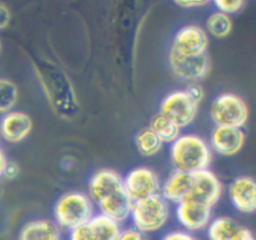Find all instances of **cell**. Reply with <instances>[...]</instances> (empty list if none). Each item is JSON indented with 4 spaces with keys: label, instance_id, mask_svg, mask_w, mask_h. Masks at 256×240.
<instances>
[{
    "label": "cell",
    "instance_id": "cell-22",
    "mask_svg": "<svg viewBox=\"0 0 256 240\" xmlns=\"http://www.w3.org/2000/svg\"><path fill=\"white\" fill-rule=\"evenodd\" d=\"M234 29V22L230 15L222 12H215L208 18L206 32L216 39H225L229 36Z\"/></svg>",
    "mask_w": 256,
    "mask_h": 240
},
{
    "label": "cell",
    "instance_id": "cell-29",
    "mask_svg": "<svg viewBox=\"0 0 256 240\" xmlns=\"http://www.w3.org/2000/svg\"><path fill=\"white\" fill-rule=\"evenodd\" d=\"M20 174V168L16 162H8L6 166H5L4 174H2V178L6 180H15Z\"/></svg>",
    "mask_w": 256,
    "mask_h": 240
},
{
    "label": "cell",
    "instance_id": "cell-13",
    "mask_svg": "<svg viewBox=\"0 0 256 240\" xmlns=\"http://www.w3.org/2000/svg\"><path fill=\"white\" fill-rule=\"evenodd\" d=\"M224 185L215 172L210 169L192 174V186L188 196L214 208L220 202Z\"/></svg>",
    "mask_w": 256,
    "mask_h": 240
},
{
    "label": "cell",
    "instance_id": "cell-2",
    "mask_svg": "<svg viewBox=\"0 0 256 240\" xmlns=\"http://www.w3.org/2000/svg\"><path fill=\"white\" fill-rule=\"evenodd\" d=\"M35 72L55 112L62 118L75 114L78 112V102L66 75L54 65L35 66Z\"/></svg>",
    "mask_w": 256,
    "mask_h": 240
},
{
    "label": "cell",
    "instance_id": "cell-14",
    "mask_svg": "<svg viewBox=\"0 0 256 240\" xmlns=\"http://www.w3.org/2000/svg\"><path fill=\"white\" fill-rule=\"evenodd\" d=\"M246 142V132L242 128L215 126L210 136L212 152L222 156H234L239 154Z\"/></svg>",
    "mask_w": 256,
    "mask_h": 240
},
{
    "label": "cell",
    "instance_id": "cell-15",
    "mask_svg": "<svg viewBox=\"0 0 256 240\" xmlns=\"http://www.w3.org/2000/svg\"><path fill=\"white\" fill-rule=\"evenodd\" d=\"M229 198L232 206L242 214H254L256 210V184L254 178L242 175L229 185Z\"/></svg>",
    "mask_w": 256,
    "mask_h": 240
},
{
    "label": "cell",
    "instance_id": "cell-11",
    "mask_svg": "<svg viewBox=\"0 0 256 240\" xmlns=\"http://www.w3.org/2000/svg\"><path fill=\"white\" fill-rule=\"evenodd\" d=\"M120 230V222L99 212L85 224L70 230L69 240H116Z\"/></svg>",
    "mask_w": 256,
    "mask_h": 240
},
{
    "label": "cell",
    "instance_id": "cell-3",
    "mask_svg": "<svg viewBox=\"0 0 256 240\" xmlns=\"http://www.w3.org/2000/svg\"><path fill=\"white\" fill-rule=\"evenodd\" d=\"M95 215V205L89 195L69 192L58 199L54 206V222L60 229L72 230L89 222Z\"/></svg>",
    "mask_w": 256,
    "mask_h": 240
},
{
    "label": "cell",
    "instance_id": "cell-9",
    "mask_svg": "<svg viewBox=\"0 0 256 240\" xmlns=\"http://www.w3.org/2000/svg\"><path fill=\"white\" fill-rule=\"evenodd\" d=\"M125 190L132 202L160 194L162 182L159 175L148 166H138L130 170L124 178Z\"/></svg>",
    "mask_w": 256,
    "mask_h": 240
},
{
    "label": "cell",
    "instance_id": "cell-17",
    "mask_svg": "<svg viewBox=\"0 0 256 240\" xmlns=\"http://www.w3.org/2000/svg\"><path fill=\"white\" fill-rule=\"evenodd\" d=\"M206 229L209 240H255L252 230L229 216L212 219Z\"/></svg>",
    "mask_w": 256,
    "mask_h": 240
},
{
    "label": "cell",
    "instance_id": "cell-5",
    "mask_svg": "<svg viewBox=\"0 0 256 240\" xmlns=\"http://www.w3.org/2000/svg\"><path fill=\"white\" fill-rule=\"evenodd\" d=\"M210 116L215 126L244 128L249 122L246 102L234 92L220 94L210 106Z\"/></svg>",
    "mask_w": 256,
    "mask_h": 240
},
{
    "label": "cell",
    "instance_id": "cell-1",
    "mask_svg": "<svg viewBox=\"0 0 256 240\" xmlns=\"http://www.w3.org/2000/svg\"><path fill=\"white\" fill-rule=\"evenodd\" d=\"M214 152L209 142L196 134L180 135L170 146V160L175 170L194 172L210 169Z\"/></svg>",
    "mask_w": 256,
    "mask_h": 240
},
{
    "label": "cell",
    "instance_id": "cell-25",
    "mask_svg": "<svg viewBox=\"0 0 256 240\" xmlns=\"http://www.w3.org/2000/svg\"><path fill=\"white\" fill-rule=\"evenodd\" d=\"M186 94L189 95L190 99L192 100L194 102H196L198 105L202 104L205 99V89L202 88V84H199V82H189L185 89Z\"/></svg>",
    "mask_w": 256,
    "mask_h": 240
},
{
    "label": "cell",
    "instance_id": "cell-21",
    "mask_svg": "<svg viewBox=\"0 0 256 240\" xmlns=\"http://www.w3.org/2000/svg\"><path fill=\"white\" fill-rule=\"evenodd\" d=\"M149 128L162 139L164 144H172L182 135V129L160 112L152 118Z\"/></svg>",
    "mask_w": 256,
    "mask_h": 240
},
{
    "label": "cell",
    "instance_id": "cell-20",
    "mask_svg": "<svg viewBox=\"0 0 256 240\" xmlns=\"http://www.w3.org/2000/svg\"><path fill=\"white\" fill-rule=\"evenodd\" d=\"M135 145L136 149L142 156L152 158L162 152L164 142L159 136L150 129L149 126L142 128L135 136Z\"/></svg>",
    "mask_w": 256,
    "mask_h": 240
},
{
    "label": "cell",
    "instance_id": "cell-6",
    "mask_svg": "<svg viewBox=\"0 0 256 240\" xmlns=\"http://www.w3.org/2000/svg\"><path fill=\"white\" fill-rule=\"evenodd\" d=\"M199 105L190 99L185 90L169 92L160 102V114L176 124L180 129L190 126L196 120Z\"/></svg>",
    "mask_w": 256,
    "mask_h": 240
},
{
    "label": "cell",
    "instance_id": "cell-7",
    "mask_svg": "<svg viewBox=\"0 0 256 240\" xmlns=\"http://www.w3.org/2000/svg\"><path fill=\"white\" fill-rule=\"evenodd\" d=\"M124 192V178L112 169L98 170L88 184V195L96 206Z\"/></svg>",
    "mask_w": 256,
    "mask_h": 240
},
{
    "label": "cell",
    "instance_id": "cell-4",
    "mask_svg": "<svg viewBox=\"0 0 256 240\" xmlns=\"http://www.w3.org/2000/svg\"><path fill=\"white\" fill-rule=\"evenodd\" d=\"M130 218L132 226L145 235L159 232L169 222V202L160 194L135 202L130 212Z\"/></svg>",
    "mask_w": 256,
    "mask_h": 240
},
{
    "label": "cell",
    "instance_id": "cell-28",
    "mask_svg": "<svg viewBox=\"0 0 256 240\" xmlns=\"http://www.w3.org/2000/svg\"><path fill=\"white\" fill-rule=\"evenodd\" d=\"M162 240H198L194 235L190 234L186 230H175L170 232L162 238Z\"/></svg>",
    "mask_w": 256,
    "mask_h": 240
},
{
    "label": "cell",
    "instance_id": "cell-12",
    "mask_svg": "<svg viewBox=\"0 0 256 240\" xmlns=\"http://www.w3.org/2000/svg\"><path fill=\"white\" fill-rule=\"evenodd\" d=\"M169 65L174 76L188 82L205 79L212 69V62L208 52L198 56H180L170 52Z\"/></svg>",
    "mask_w": 256,
    "mask_h": 240
},
{
    "label": "cell",
    "instance_id": "cell-33",
    "mask_svg": "<svg viewBox=\"0 0 256 240\" xmlns=\"http://www.w3.org/2000/svg\"><path fill=\"white\" fill-rule=\"evenodd\" d=\"M0 52H2V42H0Z\"/></svg>",
    "mask_w": 256,
    "mask_h": 240
},
{
    "label": "cell",
    "instance_id": "cell-16",
    "mask_svg": "<svg viewBox=\"0 0 256 240\" xmlns=\"http://www.w3.org/2000/svg\"><path fill=\"white\" fill-rule=\"evenodd\" d=\"M32 132V119L22 112H12L0 120V136L10 144L22 142Z\"/></svg>",
    "mask_w": 256,
    "mask_h": 240
},
{
    "label": "cell",
    "instance_id": "cell-10",
    "mask_svg": "<svg viewBox=\"0 0 256 240\" xmlns=\"http://www.w3.org/2000/svg\"><path fill=\"white\" fill-rule=\"evenodd\" d=\"M176 219L186 232H202L212 222V208L186 196L176 204Z\"/></svg>",
    "mask_w": 256,
    "mask_h": 240
},
{
    "label": "cell",
    "instance_id": "cell-30",
    "mask_svg": "<svg viewBox=\"0 0 256 240\" xmlns=\"http://www.w3.org/2000/svg\"><path fill=\"white\" fill-rule=\"evenodd\" d=\"M12 20V12L9 8L4 4H0V30H4L9 26Z\"/></svg>",
    "mask_w": 256,
    "mask_h": 240
},
{
    "label": "cell",
    "instance_id": "cell-26",
    "mask_svg": "<svg viewBox=\"0 0 256 240\" xmlns=\"http://www.w3.org/2000/svg\"><path fill=\"white\" fill-rule=\"evenodd\" d=\"M116 240H146V236H145L144 232H139L134 226H132L120 230Z\"/></svg>",
    "mask_w": 256,
    "mask_h": 240
},
{
    "label": "cell",
    "instance_id": "cell-18",
    "mask_svg": "<svg viewBox=\"0 0 256 240\" xmlns=\"http://www.w3.org/2000/svg\"><path fill=\"white\" fill-rule=\"evenodd\" d=\"M190 186L192 174L174 169L160 185V195L168 202L178 204L189 195Z\"/></svg>",
    "mask_w": 256,
    "mask_h": 240
},
{
    "label": "cell",
    "instance_id": "cell-32",
    "mask_svg": "<svg viewBox=\"0 0 256 240\" xmlns=\"http://www.w3.org/2000/svg\"><path fill=\"white\" fill-rule=\"evenodd\" d=\"M8 164V158L5 155V152H2V149H0V179L2 178V174H4L5 166Z\"/></svg>",
    "mask_w": 256,
    "mask_h": 240
},
{
    "label": "cell",
    "instance_id": "cell-23",
    "mask_svg": "<svg viewBox=\"0 0 256 240\" xmlns=\"http://www.w3.org/2000/svg\"><path fill=\"white\" fill-rule=\"evenodd\" d=\"M19 99V90L15 82L12 80L0 78V114L4 115L6 112L14 110L15 105Z\"/></svg>",
    "mask_w": 256,
    "mask_h": 240
},
{
    "label": "cell",
    "instance_id": "cell-27",
    "mask_svg": "<svg viewBox=\"0 0 256 240\" xmlns=\"http://www.w3.org/2000/svg\"><path fill=\"white\" fill-rule=\"evenodd\" d=\"M178 6L184 9H196V8L206 6L212 2V0H172Z\"/></svg>",
    "mask_w": 256,
    "mask_h": 240
},
{
    "label": "cell",
    "instance_id": "cell-19",
    "mask_svg": "<svg viewBox=\"0 0 256 240\" xmlns=\"http://www.w3.org/2000/svg\"><path fill=\"white\" fill-rule=\"evenodd\" d=\"M60 239V228L52 220L39 219L26 222L22 228L18 240H56Z\"/></svg>",
    "mask_w": 256,
    "mask_h": 240
},
{
    "label": "cell",
    "instance_id": "cell-24",
    "mask_svg": "<svg viewBox=\"0 0 256 240\" xmlns=\"http://www.w3.org/2000/svg\"><path fill=\"white\" fill-rule=\"evenodd\" d=\"M212 2H214L219 12L228 15L236 14L245 5V0H212Z\"/></svg>",
    "mask_w": 256,
    "mask_h": 240
},
{
    "label": "cell",
    "instance_id": "cell-8",
    "mask_svg": "<svg viewBox=\"0 0 256 240\" xmlns=\"http://www.w3.org/2000/svg\"><path fill=\"white\" fill-rule=\"evenodd\" d=\"M209 34L200 25L189 24L178 30L172 39L170 52L180 56H198L206 54Z\"/></svg>",
    "mask_w": 256,
    "mask_h": 240
},
{
    "label": "cell",
    "instance_id": "cell-31",
    "mask_svg": "<svg viewBox=\"0 0 256 240\" xmlns=\"http://www.w3.org/2000/svg\"><path fill=\"white\" fill-rule=\"evenodd\" d=\"M75 165H76V159L74 156H70V155L64 156L62 159V162H60V166L65 172H72L75 168Z\"/></svg>",
    "mask_w": 256,
    "mask_h": 240
},
{
    "label": "cell",
    "instance_id": "cell-34",
    "mask_svg": "<svg viewBox=\"0 0 256 240\" xmlns=\"http://www.w3.org/2000/svg\"><path fill=\"white\" fill-rule=\"evenodd\" d=\"M56 240H60V239H56Z\"/></svg>",
    "mask_w": 256,
    "mask_h": 240
}]
</instances>
